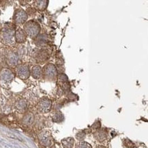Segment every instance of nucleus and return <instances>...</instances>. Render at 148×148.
Here are the masks:
<instances>
[{"mask_svg": "<svg viewBox=\"0 0 148 148\" xmlns=\"http://www.w3.org/2000/svg\"><path fill=\"white\" fill-rule=\"evenodd\" d=\"M63 120H64V115L60 111L56 112V113L53 115V121H55V122L60 123V122H62Z\"/></svg>", "mask_w": 148, "mask_h": 148, "instance_id": "dca6fc26", "label": "nucleus"}, {"mask_svg": "<svg viewBox=\"0 0 148 148\" xmlns=\"http://www.w3.org/2000/svg\"><path fill=\"white\" fill-rule=\"evenodd\" d=\"M14 27L11 24L5 25L2 31L3 41L8 45H12L14 42Z\"/></svg>", "mask_w": 148, "mask_h": 148, "instance_id": "f03ea898", "label": "nucleus"}, {"mask_svg": "<svg viewBox=\"0 0 148 148\" xmlns=\"http://www.w3.org/2000/svg\"><path fill=\"white\" fill-rule=\"evenodd\" d=\"M28 16L27 12L23 10L18 8L15 11L14 14V21L16 24H23L27 20Z\"/></svg>", "mask_w": 148, "mask_h": 148, "instance_id": "20e7f679", "label": "nucleus"}, {"mask_svg": "<svg viewBox=\"0 0 148 148\" xmlns=\"http://www.w3.org/2000/svg\"><path fill=\"white\" fill-rule=\"evenodd\" d=\"M62 144L64 148H72L75 144V139L73 137L65 138L62 141Z\"/></svg>", "mask_w": 148, "mask_h": 148, "instance_id": "ddd939ff", "label": "nucleus"}, {"mask_svg": "<svg viewBox=\"0 0 148 148\" xmlns=\"http://www.w3.org/2000/svg\"><path fill=\"white\" fill-rule=\"evenodd\" d=\"M76 148H92V145L90 143H87L85 141H80L77 143Z\"/></svg>", "mask_w": 148, "mask_h": 148, "instance_id": "a211bd4d", "label": "nucleus"}, {"mask_svg": "<svg viewBox=\"0 0 148 148\" xmlns=\"http://www.w3.org/2000/svg\"><path fill=\"white\" fill-rule=\"evenodd\" d=\"M32 75L34 79H40L42 75V69L40 66L38 65L34 66L32 69Z\"/></svg>", "mask_w": 148, "mask_h": 148, "instance_id": "f8f14e48", "label": "nucleus"}, {"mask_svg": "<svg viewBox=\"0 0 148 148\" xmlns=\"http://www.w3.org/2000/svg\"><path fill=\"white\" fill-rule=\"evenodd\" d=\"M124 145L128 148H134V144L129 139H126L124 141Z\"/></svg>", "mask_w": 148, "mask_h": 148, "instance_id": "4be33fe9", "label": "nucleus"}, {"mask_svg": "<svg viewBox=\"0 0 148 148\" xmlns=\"http://www.w3.org/2000/svg\"><path fill=\"white\" fill-rule=\"evenodd\" d=\"M76 137L79 141H83V139L85 138V133L83 131H81L76 134Z\"/></svg>", "mask_w": 148, "mask_h": 148, "instance_id": "412c9836", "label": "nucleus"}, {"mask_svg": "<svg viewBox=\"0 0 148 148\" xmlns=\"http://www.w3.org/2000/svg\"><path fill=\"white\" fill-rule=\"evenodd\" d=\"M43 74L46 79H54L58 76V71L56 66L53 64H48L45 66Z\"/></svg>", "mask_w": 148, "mask_h": 148, "instance_id": "7ed1b4c3", "label": "nucleus"}, {"mask_svg": "<svg viewBox=\"0 0 148 148\" xmlns=\"http://www.w3.org/2000/svg\"><path fill=\"white\" fill-rule=\"evenodd\" d=\"M95 137L100 142H103L107 138V131L104 129H100L95 132Z\"/></svg>", "mask_w": 148, "mask_h": 148, "instance_id": "9b49d317", "label": "nucleus"}, {"mask_svg": "<svg viewBox=\"0 0 148 148\" xmlns=\"http://www.w3.org/2000/svg\"><path fill=\"white\" fill-rule=\"evenodd\" d=\"M51 109V101L48 98H43L38 104L39 111L43 113H47Z\"/></svg>", "mask_w": 148, "mask_h": 148, "instance_id": "0eeeda50", "label": "nucleus"}, {"mask_svg": "<svg viewBox=\"0 0 148 148\" xmlns=\"http://www.w3.org/2000/svg\"><path fill=\"white\" fill-rule=\"evenodd\" d=\"M40 141V143L45 146H51L52 144V137L50 135V134H49L48 132H42L40 134L39 136Z\"/></svg>", "mask_w": 148, "mask_h": 148, "instance_id": "6e6552de", "label": "nucleus"}, {"mask_svg": "<svg viewBox=\"0 0 148 148\" xmlns=\"http://www.w3.org/2000/svg\"><path fill=\"white\" fill-rule=\"evenodd\" d=\"M18 56L16 53L11 52L8 55L7 62L9 65L11 66H14L18 64Z\"/></svg>", "mask_w": 148, "mask_h": 148, "instance_id": "9d476101", "label": "nucleus"}, {"mask_svg": "<svg viewBox=\"0 0 148 148\" xmlns=\"http://www.w3.org/2000/svg\"><path fill=\"white\" fill-rule=\"evenodd\" d=\"M16 73L17 77L22 80L27 79L30 76V71L27 66L20 65L16 68Z\"/></svg>", "mask_w": 148, "mask_h": 148, "instance_id": "39448f33", "label": "nucleus"}, {"mask_svg": "<svg viewBox=\"0 0 148 148\" xmlns=\"http://www.w3.org/2000/svg\"><path fill=\"white\" fill-rule=\"evenodd\" d=\"M14 74L12 73V71H10L8 69L2 70V71L1 72V74H0V79H1L2 82L5 83L12 82L13 79H14Z\"/></svg>", "mask_w": 148, "mask_h": 148, "instance_id": "423d86ee", "label": "nucleus"}, {"mask_svg": "<svg viewBox=\"0 0 148 148\" xmlns=\"http://www.w3.org/2000/svg\"><path fill=\"white\" fill-rule=\"evenodd\" d=\"M16 107L18 110H21V111L25 110L27 107V102L25 100H21L16 103Z\"/></svg>", "mask_w": 148, "mask_h": 148, "instance_id": "f3484780", "label": "nucleus"}, {"mask_svg": "<svg viewBox=\"0 0 148 148\" xmlns=\"http://www.w3.org/2000/svg\"><path fill=\"white\" fill-rule=\"evenodd\" d=\"M35 5L39 10H45L48 5V1H36L35 2Z\"/></svg>", "mask_w": 148, "mask_h": 148, "instance_id": "2eb2a0df", "label": "nucleus"}, {"mask_svg": "<svg viewBox=\"0 0 148 148\" xmlns=\"http://www.w3.org/2000/svg\"><path fill=\"white\" fill-rule=\"evenodd\" d=\"M15 40H16L18 43H23L26 41V38H27V35H26L25 32L24 30L22 29H18L15 32V36H14Z\"/></svg>", "mask_w": 148, "mask_h": 148, "instance_id": "1a4fd4ad", "label": "nucleus"}, {"mask_svg": "<svg viewBox=\"0 0 148 148\" xmlns=\"http://www.w3.org/2000/svg\"><path fill=\"white\" fill-rule=\"evenodd\" d=\"M95 148H106V147H104V146H102V145H98L97 147H96Z\"/></svg>", "mask_w": 148, "mask_h": 148, "instance_id": "5701e85b", "label": "nucleus"}, {"mask_svg": "<svg viewBox=\"0 0 148 148\" xmlns=\"http://www.w3.org/2000/svg\"><path fill=\"white\" fill-rule=\"evenodd\" d=\"M47 58H48V54L47 51H41L38 55V60L40 61H45L47 60Z\"/></svg>", "mask_w": 148, "mask_h": 148, "instance_id": "aec40b11", "label": "nucleus"}, {"mask_svg": "<svg viewBox=\"0 0 148 148\" xmlns=\"http://www.w3.org/2000/svg\"><path fill=\"white\" fill-rule=\"evenodd\" d=\"M47 41V36H45L43 34V35H41L38 38H37V44L38 45H42V44H45V43H46Z\"/></svg>", "mask_w": 148, "mask_h": 148, "instance_id": "6ab92c4d", "label": "nucleus"}, {"mask_svg": "<svg viewBox=\"0 0 148 148\" xmlns=\"http://www.w3.org/2000/svg\"><path fill=\"white\" fill-rule=\"evenodd\" d=\"M34 121V115L32 113H29L25 115L23 119V122L25 125H31Z\"/></svg>", "mask_w": 148, "mask_h": 148, "instance_id": "4468645a", "label": "nucleus"}, {"mask_svg": "<svg viewBox=\"0 0 148 148\" xmlns=\"http://www.w3.org/2000/svg\"><path fill=\"white\" fill-rule=\"evenodd\" d=\"M40 26L36 21H29L24 25V32L28 36L31 38L37 36L40 33Z\"/></svg>", "mask_w": 148, "mask_h": 148, "instance_id": "f257e3e1", "label": "nucleus"}]
</instances>
